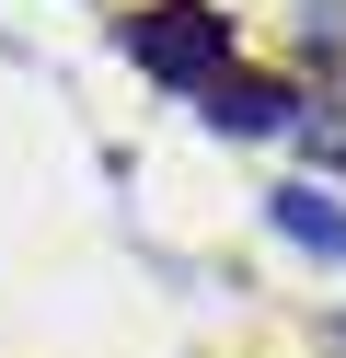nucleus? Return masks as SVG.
<instances>
[{
	"label": "nucleus",
	"mask_w": 346,
	"mask_h": 358,
	"mask_svg": "<svg viewBox=\"0 0 346 358\" xmlns=\"http://www.w3.org/2000/svg\"><path fill=\"white\" fill-rule=\"evenodd\" d=\"M115 47H127L150 81H173V93H208V81L231 70V12H208V0H150Z\"/></svg>",
	"instance_id": "obj_1"
},
{
	"label": "nucleus",
	"mask_w": 346,
	"mask_h": 358,
	"mask_svg": "<svg viewBox=\"0 0 346 358\" xmlns=\"http://www.w3.org/2000/svg\"><path fill=\"white\" fill-rule=\"evenodd\" d=\"M196 104H208V127H231V139H277V127H289V116H300V104H289V93H277V81H231V70H219V81H208V93H196Z\"/></svg>",
	"instance_id": "obj_2"
},
{
	"label": "nucleus",
	"mask_w": 346,
	"mask_h": 358,
	"mask_svg": "<svg viewBox=\"0 0 346 358\" xmlns=\"http://www.w3.org/2000/svg\"><path fill=\"white\" fill-rule=\"evenodd\" d=\"M266 220H277L289 243H312V255H335V266H346V208H335L323 185H277V196H266Z\"/></svg>",
	"instance_id": "obj_3"
}]
</instances>
